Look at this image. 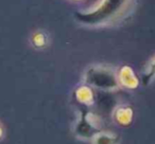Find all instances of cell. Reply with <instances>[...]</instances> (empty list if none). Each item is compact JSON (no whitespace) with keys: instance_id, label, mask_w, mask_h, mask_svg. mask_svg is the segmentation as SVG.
Here are the masks:
<instances>
[{"instance_id":"1","label":"cell","mask_w":155,"mask_h":144,"mask_svg":"<svg viewBox=\"0 0 155 144\" xmlns=\"http://www.w3.org/2000/svg\"><path fill=\"white\" fill-rule=\"evenodd\" d=\"M134 0H102L95 11L78 13V21L87 26H107L127 16Z\"/></svg>"},{"instance_id":"2","label":"cell","mask_w":155,"mask_h":144,"mask_svg":"<svg viewBox=\"0 0 155 144\" xmlns=\"http://www.w3.org/2000/svg\"><path fill=\"white\" fill-rule=\"evenodd\" d=\"M83 81L87 86L103 91H115L120 87L116 70L107 65H93L87 68Z\"/></svg>"},{"instance_id":"3","label":"cell","mask_w":155,"mask_h":144,"mask_svg":"<svg viewBox=\"0 0 155 144\" xmlns=\"http://www.w3.org/2000/svg\"><path fill=\"white\" fill-rule=\"evenodd\" d=\"M101 119L91 111H81L79 118L73 124L72 131L79 140H91L97 133L101 131Z\"/></svg>"},{"instance_id":"4","label":"cell","mask_w":155,"mask_h":144,"mask_svg":"<svg viewBox=\"0 0 155 144\" xmlns=\"http://www.w3.org/2000/svg\"><path fill=\"white\" fill-rule=\"evenodd\" d=\"M117 78L120 87L134 90L139 86V80L130 66H122L117 72Z\"/></svg>"},{"instance_id":"5","label":"cell","mask_w":155,"mask_h":144,"mask_svg":"<svg viewBox=\"0 0 155 144\" xmlns=\"http://www.w3.org/2000/svg\"><path fill=\"white\" fill-rule=\"evenodd\" d=\"M113 120L117 125L121 127H127L132 125L134 121V110L131 106L125 105H118L113 111Z\"/></svg>"},{"instance_id":"6","label":"cell","mask_w":155,"mask_h":144,"mask_svg":"<svg viewBox=\"0 0 155 144\" xmlns=\"http://www.w3.org/2000/svg\"><path fill=\"white\" fill-rule=\"evenodd\" d=\"M73 94H74V99L78 103L82 104L86 107H89L95 103V95H94L93 89L85 84L78 87Z\"/></svg>"},{"instance_id":"7","label":"cell","mask_w":155,"mask_h":144,"mask_svg":"<svg viewBox=\"0 0 155 144\" xmlns=\"http://www.w3.org/2000/svg\"><path fill=\"white\" fill-rule=\"evenodd\" d=\"M50 43V37L46 31L43 30H37L31 35L30 37V43L33 48L35 49H45L49 46Z\"/></svg>"},{"instance_id":"8","label":"cell","mask_w":155,"mask_h":144,"mask_svg":"<svg viewBox=\"0 0 155 144\" xmlns=\"http://www.w3.org/2000/svg\"><path fill=\"white\" fill-rule=\"evenodd\" d=\"M91 144H118L119 137L114 133L110 131H99L91 140Z\"/></svg>"},{"instance_id":"9","label":"cell","mask_w":155,"mask_h":144,"mask_svg":"<svg viewBox=\"0 0 155 144\" xmlns=\"http://www.w3.org/2000/svg\"><path fill=\"white\" fill-rule=\"evenodd\" d=\"M155 81V55L149 60L142 72V85L148 86Z\"/></svg>"},{"instance_id":"10","label":"cell","mask_w":155,"mask_h":144,"mask_svg":"<svg viewBox=\"0 0 155 144\" xmlns=\"http://www.w3.org/2000/svg\"><path fill=\"white\" fill-rule=\"evenodd\" d=\"M3 136H5V130H3V127L0 125V140L2 139Z\"/></svg>"},{"instance_id":"11","label":"cell","mask_w":155,"mask_h":144,"mask_svg":"<svg viewBox=\"0 0 155 144\" xmlns=\"http://www.w3.org/2000/svg\"><path fill=\"white\" fill-rule=\"evenodd\" d=\"M74 1H80V0H74Z\"/></svg>"}]
</instances>
